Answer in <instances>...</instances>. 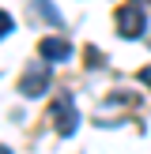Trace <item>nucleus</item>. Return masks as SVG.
Segmentation results:
<instances>
[{
	"label": "nucleus",
	"instance_id": "nucleus-1",
	"mask_svg": "<svg viewBox=\"0 0 151 154\" xmlns=\"http://www.w3.org/2000/svg\"><path fill=\"white\" fill-rule=\"evenodd\" d=\"M143 26H147V19H143V11H140V4H125L117 11V34L121 38H140L143 34Z\"/></svg>",
	"mask_w": 151,
	"mask_h": 154
},
{
	"label": "nucleus",
	"instance_id": "nucleus-2",
	"mask_svg": "<svg viewBox=\"0 0 151 154\" xmlns=\"http://www.w3.org/2000/svg\"><path fill=\"white\" fill-rule=\"evenodd\" d=\"M53 124H57L60 135H72L76 124H79V113H76V105H72V98H68V94L53 98Z\"/></svg>",
	"mask_w": 151,
	"mask_h": 154
},
{
	"label": "nucleus",
	"instance_id": "nucleus-3",
	"mask_svg": "<svg viewBox=\"0 0 151 154\" xmlns=\"http://www.w3.org/2000/svg\"><path fill=\"white\" fill-rule=\"evenodd\" d=\"M45 87H49V68L45 64H30L19 79V94H27V98H42Z\"/></svg>",
	"mask_w": 151,
	"mask_h": 154
},
{
	"label": "nucleus",
	"instance_id": "nucleus-4",
	"mask_svg": "<svg viewBox=\"0 0 151 154\" xmlns=\"http://www.w3.org/2000/svg\"><path fill=\"white\" fill-rule=\"evenodd\" d=\"M38 53H42L45 60H68L76 49H72V42H64V38H45V42L38 45Z\"/></svg>",
	"mask_w": 151,
	"mask_h": 154
},
{
	"label": "nucleus",
	"instance_id": "nucleus-5",
	"mask_svg": "<svg viewBox=\"0 0 151 154\" xmlns=\"http://www.w3.org/2000/svg\"><path fill=\"white\" fill-rule=\"evenodd\" d=\"M83 57L91 60V68H98V64H102V53H98V49H91V45H87V53H83Z\"/></svg>",
	"mask_w": 151,
	"mask_h": 154
},
{
	"label": "nucleus",
	"instance_id": "nucleus-6",
	"mask_svg": "<svg viewBox=\"0 0 151 154\" xmlns=\"http://www.w3.org/2000/svg\"><path fill=\"white\" fill-rule=\"evenodd\" d=\"M140 83H147V87H151V64H147V68L140 72Z\"/></svg>",
	"mask_w": 151,
	"mask_h": 154
}]
</instances>
